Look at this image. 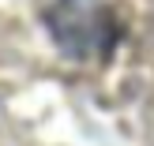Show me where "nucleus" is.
<instances>
[{
  "label": "nucleus",
  "instance_id": "1",
  "mask_svg": "<svg viewBox=\"0 0 154 146\" xmlns=\"http://www.w3.org/2000/svg\"><path fill=\"white\" fill-rule=\"evenodd\" d=\"M53 37L75 60L105 56L117 41V22L98 0H60L53 11Z\"/></svg>",
  "mask_w": 154,
  "mask_h": 146
}]
</instances>
